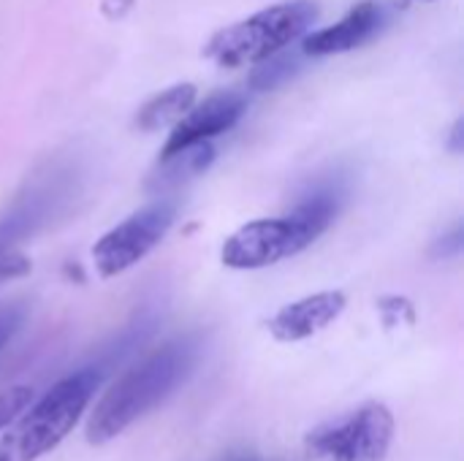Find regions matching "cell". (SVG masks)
<instances>
[{"label":"cell","mask_w":464,"mask_h":461,"mask_svg":"<svg viewBox=\"0 0 464 461\" xmlns=\"http://www.w3.org/2000/svg\"><path fill=\"white\" fill-rule=\"evenodd\" d=\"M174 215H177V206L171 201H155L133 212L128 220H122L111 231H106L92 247L95 272L103 280H109L136 266L163 242V236L169 234L174 223Z\"/></svg>","instance_id":"52a82bcc"},{"label":"cell","mask_w":464,"mask_h":461,"mask_svg":"<svg viewBox=\"0 0 464 461\" xmlns=\"http://www.w3.org/2000/svg\"><path fill=\"white\" fill-rule=\"evenodd\" d=\"M101 378L103 375L95 367H82L68 378L57 380L24 416L22 429L14 440L16 459L38 461L52 454L79 424Z\"/></svg>","instance_id":"5b68a950"},{"label":"cell","mask_w":464,"mask_h":461,"mask_svg":"<svg viewBox=\"0 0 464 461\" xmlns=\"http://www.w3.org/2000/svg\"><path fill=\"white\" fill-rule=\"evenodd\" d=\"M201 356V340L188 334L169 340L139 364H133L98 402L87 424V440L103 446L122 435L133 421L163 405L196 370Z\"/></svg>","instance_id":"6da1fadb"},{"label":"cell","mask_w":464,"mask_h":461,"mask_svg":"<svg viewBox=\"0 0 464 461\" xmlns=\"http://www.w3.org/2000/svg\"><path fill=\"white\" fill-rule=\"evenodd\" d=\"M383 24V5L375 0H362L353 5L337 24H329L324 30H313L310 35H302V54L304 57H329L351 52L362 43H367Z\"/></svg>","instance_id":"30bf717a"},{"label":"cell","mask_w":464,"mask_h":461,"mask_svg":"<svg viewBox=\"0 0 464 461\" xmlns=\"http://www.w3.org/2000/svg\"><path fill=\"white\" fill-rule=\"evenodd\" d=\"M318 5L313 0H288L269 5L242 22H234L223 30H218L207 46L204 54L218 62L220 68H239V65H256L302 35L315 24Z\"/></svg>","instance_id":"3957f363"},{"label":"cell","mask_w":464,"mask_h":461,"mask_svg":"<svg viewBox=\"0 0 464 461\" xmlns=\"http://www.w3.org/2000/svg\"><path fill=\"white\" fill-rule=\"evenodd\" d=\"M245 98L239 92H218V95H209L204 103H193L174 125H171V133H169V141L163 144L160 149V160L188 149V147H196V144H204V141H212L215 136L231 130L242 114H245Z\"/></svg>","instance_id":"ba28073f"},{"label":"cell","mask_w":464,"mask_h":461,"mask_svg":"<svg viewBox=\"0 0 464 461\" xmlns=\"http://www.w3.org/2000/svg\"><path fill=\"white\" fill-rule=\"evenodd\" d=\"M24 307L22 304H5L0 307V351L11 342V337L22 329L24 323Z\"/></svg>","instance_id":"2e32d148"},{"label":"cell","mask_w":464,"mask_h":461,"mask_svg":"<svg viewBox=\"0 0 464 461\" xmlns=\"http://www.w3.org/2000/svg\"><path fill=\"white\" fill-rule=\"evenodd\" d=\"M464 247V231L462 226H454L449 234H443L435 245H432V258H454L459 255Z\"/></svg>","instance_id":"ac0fdd59"},{"label":"cell","mask_w":464,"mask_h":461,"mask_svg":"<svg viewBox=\"0 0 464 461\" xmlns=\"http://www.w3.org/2000/svg\"><path fill=\"white\" fill-rule=\"evenodd\" d=\"M345 187L340 182L318 185L304 201L283 217H261L237 228L220 250V261L228 269L250 272L275 266L310 247L337 217Z\"/></svg>","instance_id":"7a4b0ae2"},{"label":"cell","mask_w":464,"mask_h":461,"mask_svg":"<svg viewBox=\"0 0 464 461\" xmlns=\"http://www.w3.org/2000/svg\"><path fill=\"white\" fill-rule=\"evenodd\" d=\"M33 402V389L30 386H11L0 391V429L14 424Z\"/></svg>","instance_id":"5bb4252c"},{"label":"cell","mask_w":464,"mask_h":461,"mask_svg":"<svg viewBox=\"0 0 464 461\" xmlns=\"http://www.w3.org/2000/svg\"><path fill=\"white\" fill-rule=\"evenodd\" d=\"M212 160H215V149H212L209 141L196 144V147H188V149H182V152H177V155L160 160V163H163V171L152 179V185H155L158 190L177 187L179 182H185V179H190V177L207 171V166H209Z\"/></svg>","instance_id":"7c38bea8"},{"label":"cell","mask_w":464,"mask_h":461,"mask_svg":"<svg viewBox=\"0 0 464 461\" xmlns=\"http://www.w3.org/2000/svg\"><path fill=\"white\" fill-rule=\"evenodd\" d=\"M394 440V416L386 405H364L321 424L304 440L313 461H383Z\"/></svg>","instance_id":"8992f818"},{"label":"cell","mask_w":464,"mask_h":461,"mask_svg":"<svg viewBox=\"0 0 464 461\" xmlns=\"http://www.w3.org/2000/svg\"><path fill=\"white\" fill-rule=\"evenodd\" d=\"M449 149L454 155H459L464 149V120H457L454 128H451V136H449Z\"/></svg>","instance_id":"d6986e66"},{"label":"cell","mask_w":464,"mask_h":461,"mask_svg":"<svg viewBox=\"0 0 464 461\" xmlns=\"http://www.w3.org/2000/svg\"><path fill=\"white\" fill-rule=\"evenodd\" d=\"M0 461H19L16 459V446H14V440H5V443L0 446Z\"/></svg>","instance_id":"ffe728a7"},{"label":"cell","mask_w":464,"mask_h":461,"mask_svg":"<svg viewBox=\"0 0 464 461\" xmlns=\"http://www.w3.org/2000/svg\"><path fill=\"white\" fill-rule=\"evenodd\" d=\"M345 304L348 299L343 291H321L277 310L266 329L277 342H302L332 326L345 312Z\"/></svg>","instance_id":"9c48e42d"},{"label":"cell","mask_w":464,"mask_h":461,"mask_svg":"<svg viewBox=\"0 0 464 461\" xmlns=\"http://www.w3.org/2000/svg\"><path fill=\"white\" fill-rule=\"evenodd\" d=\"M381 312L386 326H402V323H413L416 321V310L408 299L402 296H386L381 302Z\"/></svg>","instance_id":"9a60e30c"},{"label":"cell","mask_w":464,"mask_h":461,"mask_svg":"<svg viewBox=\"0 0 464 461\" xmlns=\"http://www.w3.org/2000/svg\"><path fill=\"white\" fill-rule=\"evenodd\" d=\"M30 272V258L19 250H0V280L24 277Z\"/></svg>","instance_id":"e0dca14e"},{"label":"cell","mask_w":464,"mask_h":461,"mask_svg":"<svg viewBox=\"0 0 464 461\" xmlns=\"http://www.w3.org/2000/svg\"><path fill=\"white\" fill-rule=\"evenodd\" d=\"M258 68H253L250 73V87L253 90H275L280 87L283 82H288L291 76L299 73V54H285V52H277L261 62H256Z\"/></svg>","instance_id":"4fadbf2b"},{"label":"cell","mask_w":464,"mask_h":461,"mask_svg":"<svg viewBox=\"0 0 464 461\" xmlns=\"http://www.w3.org/2000/svg\"><path fill=\"white\" fill-rule=\"evenodd\" d=\"M193 103H196V84H190V82L174 84V87L158 92L152 101H147L139 109L136 125L147 133L160 130V128H171Z\"/></svg>","instance_id":"8fae6325"},{"label":"cell","mask_w":464,"mask_h":461,"mask_svg":"<svg viewBox=\"0 0 464 461\" xmlns=\"http://www.w3.org/2000/svg\"><path fill=\"white\" fill-rule=\"evenodd\" d=\"M79 193L82 177L71 160L46 163L24 182L16 198L0 215V250H16V245L52 226L73 206Z\"/></svg>","instance_id":"277c9868"},{"label":"cell","mask_w":464,"mask_h":461,"mask_svg":"<svg viewBox=\"0 0 464 461\" xmlns=\"http://www.w3.org/2000/svg\"><path fill=\"white\" fill-rule=\"evenodd\" d=\"M402 3L408 5V3H427V0H402Z\"/></svg>","instance_id":"44dd1931"}]
</instances>
